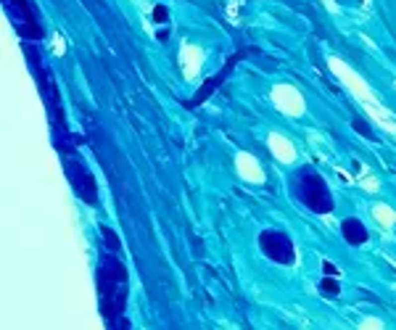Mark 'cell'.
<instances>
[{
    "mask_svg": "<svg viewBox=\"0 0 396 330\" xmlns=\"http://www.w3.org/2000/svg\"><path fill=\"white\" fill-rule=\"evenodd\" d=\"M127 304V269L119 264L116 256L100 259V309L111 320L122 317Z\"/></svg>",
    "mask_w": 396,
    "mask_h": 330,
    "instance_id": "cell-1",
    "label": "cell"
},
{
    "mask_svg": "<svg viewBox=\"0 0 396 330\" xmlns=\"http://www.w3.org/2000/svg\"><path fill=\"white\" fill-rule=\"evenodd\" d=\"M293 190H296V196L304 201L312 211H317V214L333 211V196H330V190H327L325 180L315 172V169H301V172L293 177Z\"/></svg>",
    "mask_w": 396,
    "mask_h": 330,
    "instance_id": "cell-2",
    "label": "cell"
},
{
    "mask_svg": "<svg viewBox=\"0 0 396 330\" xmlns=\"http://www.w3.org/2000/svg\"><path fill=\"white\" fill-rule=\"evenodd\" d=\"M259 246L277 264H293V259H296V248H293L291 238L280 230H264L259 235Z\"/></svg>",
    "mask_w": 396,
    "mask_h": 330,
    "instance_id": "cell-3",
    "label": "cell"
},
{
    "mask_svg": "<svg viewBox=\"0 0 396 330\" xmlns=\"http://www.w3.org/2000/svg\"><path fill=\"white\" fill-rule=\"evenodd\" d=\"M69 180H72L79 198H85L87 204H95V198H98L95 196V182H92L87 166L82 162H69Z\"/></svg>",
    "mask_w": 396,
    "mask_h": 330,
    "instance_id": "cell-4",
    "label": "cell"
},
{
    "mask_svg": "<svg viewBox=\"0 0 396 330\" xmlns=\"http://www.w3.org/2000/svg\"><path fill=\"white\" fill-rule=\"evenodd\" d=\"M341 230H343V238H346V243H351V246H362V243H367V227L359 222V219H343V225H341Z\"/></svg>",
    "mask_w": 396,
    "mask_h": 330,
    "instance_id": "cell-5",
    "label": "cell"
},
{
    "mask_svg": "<svg viewBox=\"0 0 396 330\" xmlns=\"http://www.w3.org/2000/svg\"><path fill=\"white\" fill-rule=\"evenodd\" d=\"M319 291H322L325 296H330V299H333V296H338V293H341V288H338V280H335V277H330V275H327L325 280L319 283Z\"/></svg>",
    "mask_w": 396,
    "mask_h": 330,
    "instance_id": "cell-6",
    "label": "cell"
},
{
    "mask_svg": "<svg viewBox=\"0 0 396 330\" xmlns=\"http://www.w3.org/2000/svg\"><path fill=\"white\" fill-rule=\"evenodd\" d=\"M351 127H354V130H357L359 135H365L367 140H375V132L367 127V122H365V119H354V124H351Z\"/></svg>",
    "mask_w": 396,
    "mask_h": 330,
    "instance_id": "cell-7",
    "label": "cell"
},
{
    "mask_svg": "<svg viewBox=\"0 0 396 330\" xmlns=\"http://www.w3.org/2000/svg\"><path fill=\"white\" fill-rule=\"evenodd\" d=\"M154 19H156L158 24H166V21H169V11H166V5H156V8H154Z\"/></svg>",
    "mask_w": 396,
    "mask_h": 330,
    "instance_id": "cell-8",
    "label": "cell"
},
{
    "mask_svg": "<svg viewBox=\"0 0 396 330\" xmlns=\"http://www.w3.org/2000/svg\"><path fill=\"white\" fill-rule=\"evenodd\" d=\"M103 238L108 241V246H111V251H119V241H116L114 230H108V227H103Z\"/></svg>",
    "mask_w": 396,
    "mask_h": 330,
    "instance_id": "cell-9",
    "label": "cell"
},
{
    "mask_svg": "<svg viewBox=\"0 0 396 330\" xmlns=\"http://www.w3.org/2000/svg\"><path fill=\"white\" fill-rule=\"evenodd\" d=\"M322 269H325V275H330V277H338V267H333L330 261H325V264H322Z\"/></svg>",
    "mask_w": 396,
    "mask_h": 330,
    "instance_id": "cell-10",
    "label": "cell"
},
{
    "mask_svg": "<svg viewBox=\"0 0 396 330\" xmlns=\"http://www.w3.org/2000/svg\"><path fill=\"white\" fill-rule=\"evenodd\" d=\"M156 37H158V42H166V40H169V29H158Z\"/></svg>",
    "mask_w": 396,
    "mask_h": 330,
    "instance_id": "cell-11",
    "label": "cell"
}]
</instances>
